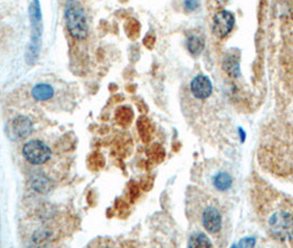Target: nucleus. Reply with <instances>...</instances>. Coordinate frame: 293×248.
Returning <instances> with one entry per match:
<instances>
[{"label":"nucleus","instance_id":"17","mask_svg":"<svg viewBox=\"0 0 293 248\" xmlns=\"http://www.w3.org/2000/svg\"><path fill=\"white\" fill-rule=\"evenodd\" d=\"M184 5L185 8L192 11L199 7V0H184Z\"/></svg>","mask_w":293,"mask_h":248},{"label":"nucleus","instance_id":"7","mask_svg":"<svg viewBox=\"0 0 293 248\" xmlns=\"http://www.w3.org/2000/svg\"><path fill=\"white\" fill-rule=\"evenodd\" d=\"M33 123L29 117L19 115L13 118L8 123V136L13 140L27 138L32 133Z\"/></svg>","mask_w":293,"mask_h":248},{"label":"nucleus","instance_id":"8","mask_svg":"<svg viewBox=\"0 0 293 248\" xmlns=\"http://www.w3.org/2000/svg\"><path fill=\"white\" fill-rule=\"evenodd\" d=\"M235 25L234 15L227 10L218 11L213 20V32L218 38H224L228 34Z\"/></svg>","mask_w":293,"mask_h":248},{"label":"nucleus","instance_id":"9","mask_svg":"<svg viewBox=\"0 0 293 248\" xmlns=\"http://www.w3.org/2000/svg\"><path fill=\"white\" fill-rule=\"evenodd\" d=\"M190 88L192 95L200 100L207 99L213 93L212 82L205 75H199L194 78L191 82Z\"/></svg>","mask_w":293,"mask_h":248},{"label":"nucleus","instance_id":"11","mask_svg":"<svg viewBox=\"0 0 293 248\" xmlns=\"http://www.w3.org/2000/svg\"><path fill=\"white\" fill-rule=\"evenodd\" d=\"M31 188L41 194L49 193L52 189V181L42 173L34 174L31 178Z\"/></svg>","mask_w":293,"mask_h":248},{"label":"nucleus","instance_id":"6","mask_svg":"<svg viewBox=\"0 0 293 248\" xmlns=\"http://www.w3.org/2000/svg\"><path fill=\"white\" fill-rule=\"evenodd\" d=\"M22 155L26 160L34 165H41L49 161L51 158V149L43 141L34 139L30 140L23 146Z\"/></svg>","mask_w":293,"mask_h":248},{"label":"nucleus","instance_id":"14","mask_svg":"<svg viewBox=\"0 0 293 248\" xmlns=\"http://www.w3.org/2000/svg\"><path fill=\"white\" fill-rule=\"evenodd\" d=\"M133 119V110L129 107H119L116 111V120L121 125H127Z\"/></svg>","mask_w":293,"mask_h":248},{"label":"nucleus","instance_id":"1","mask_svg":"<svg viewBox=\"0 0 293 248\" xmlns=\"http://www.w3.org/2000/svg\"><path fill=\"white\" fill-rule=\"evenodd\" d=\"M187 205L188 214L192 221L216 239L217 244H224L230 228L223 203L211 192L192 189L189 191Z\"/></svg>","mask_w":293,"mask_h":248},{"label":"nucleus","instance_id":"13","mask_svg":"<svg viewBox=\"0 0 293 248\" xmlns=\"http://www.w3.org/2000/svg\"><path fill=\"white\" fill-rule=\"evenodd\" d=\"M189 246L190 247H212L213 243L206 237L205 234L196 233L190 238Z\"/></svg>","mask_w":293,"mask_h":248},{"label":"nucleus","instance_id":"10","mask_svg":"<svg viewBox=\"0 0 293 248\" xmlns=\"http://www.w3.org/2000/svg\"><path fill=\"white\" fill-rule=\"evenodd\" d=\"M53 95H54V88L50 84H45V83H40V84L33 86L31 90V96L38 102L49 100L53 97Z\"/></svg>","mask_w":293,"mask_h":248},{"label":"nucleus","instance_id":"16","mask_svg":"<svg viewBox=\"0 0 293 248\" xmlns=\"http://www.w3.org/2000/svg\"><path fill=\"white\" fill-rule=\"evenodd\" d=\"M51 236V232L49 229H39L38 232L33 234V241L37 244L43 243L45 239H47Z\"/></svg>","mask_w":293,"mask_h":248},{"label":"nucleus","instance_id":"15","mask_svg":"<svg viewBox=\"0 0 293 248\" xmlns=\"http://www.w3.org/2000/svg\"><path fill=\"white\" fill-rule=\"evenodd\" d=\"M88 163H89V167L93 168V169H101L104 167L105 160L100 153L95 152L91 157H89Z\"/></svg>","mask_w":293,"mask_h":248},{"label":"nucleus","instance_id":"3","mask_svg":"<svg viewBox=\"0 0 293 248\" xmlns=\"http://www.w3.org/2000/svg\"><path fill=\"white\" fill-rule=\"evenodd\" d=\"M30 25H31V35L26 52V61L29 66L37 63L40 57L42 48V33H43V22H42V10L40 0H31L29 5Z\"/></svg>","mask_w":293,"mask_h":248},{"label":"nucleus","instance_id":"4","mask_svg":"<svg viewBox=\"0 0 293 248\" xmlns=\"http://www.w3.org/2000/svg\"><path fill=\"white\" fill-rule=\"evenodd\" d=\"M205 184L211 190L218 194L230 193L235 188L236 176L232 169L223 163H215L205 168Z\"/></svg>","mask_w":293,"mask_h":248},{"label":"nucleus","instance_id":"5","mask_svg":"<svg viewBox=\"0 0 293 248\" xmlns=\"http://www.w3.org/2000/svg\"><path fill=\"white\" fill-rule=\"evenodd\" d=\"M64 19L72 38L79 41L87 38V17L83 6L77 0H67L64 6Z\"/></svg>","mask_w":293,"mask_h":248},{"label":"nucleus","instance_id":"2","mask_svg":"<svg viewBox=\"0 0 293 248\" xmlns=\"http://www.w3.org/2000/svg\"><path fill=\"white\" fill-rule=\"evenodd\" d=\"M266 231L280 241L293 240V206L280 196L268 197L259 209Z\"/></svg>","mask_w":293,"mask_h":248},{"label":"nucleus","instance_id":"12","mask_svg":"<svg viewBox=\"0 0 293 248\" xmlns=\"http://www.w3.org/2000/svg\"><path fill=\"white\" fill-rule=\"evenodd\" d=\"M205 41L199 34H191L188 39V49L191 54L200 55L204 50Z\"/></svg>","mask_w":293,"mask_h":248}]
</instances>
